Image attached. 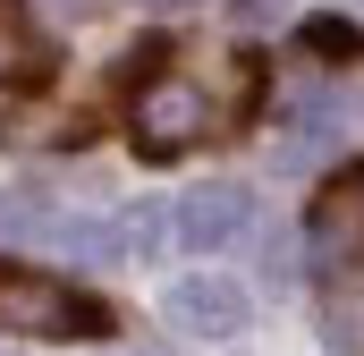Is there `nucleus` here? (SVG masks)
<instances>
[{
  "mask_svg": "<svg viewBox=\"0 0 364 356\" xmlns=\"http://www.w3.org/2000/svg\"><path fill=\"white\" fill-rule=\"evenodd\" d=\"M0 331H26V340H102L110 314L85 288H68V280H51L34 263H0Z\"/></svg>",
  "mask_w": 364,
  "mask_h": 356,
  "instance_id": "obj_1",
  "label": "nucleus"
},
{
  "mask_svg": "<svg viewBox=\"0 0 364 356\" xmlns=\"http://www.w3.org/2000/svg\"><path fill=\"white\" fill-rule=\"evenodd\" d=\"M203 127H212V102H203V85H186V77H144V85H136V145H144L153 162L186 153Z\"/></svg>",
  "mask_w": 364,
  "mask_h": 356,
  "instance_id": "obj_2",
  "label": "nucleus"
},
{
  "mask_svg": "<svg viewBox=\"0 0 364 356\" xmlns=\"http://www.w3.org/2000/svg\"><path fill=\"white\" fill-rule=\"evenodd\" d=\"M170 323L195 331V340H229V331H246V288L220 280V271H195V280L170 288Z\"/></svg>",
  "mask_w": 364,
  "mask_h": 356,
  "instance_id": "obj_3",
  "label": "nucleus"
},
{
  "mask_svg": "<svg viewBox=\"0 0 364 356\" xmlns=\"http://www.w3.org/2000/svg\"><path fill=\"white\" fill-rule=\"evenodd\" d=\"M246 212H255L246 187H195V195L178 204V238L186 246H229V238L246 229Z\"/></svg>",
  "mask_w": 364,
  "mask_h": 356,
  "instance_id": "obj_4",
  "label": "nucleus"
},
{
  "mask_svg": "<svg viewBox=\"0 0 364 356\" xmlns=\"http://www.w3.org/2000/svg\"><path fill=\"white\" fill-rule=\"evenodd\" d=\"M43 68H51V43L26 26L17 0H0V85H34Z\"/></svg>",
  "mask_w": 364,
  "mask_h": 356,
  "instance_id": "obj_5",
  "label": "nucleus"
},
{
  "mask_svg": "<svg viewBox=\"0 0 364 356\" xmlns=\"http://www.w3.org/2000/svg\"><path fill=\"white\" fill-rule=\"evenodd\" d=\"M43 238H51L68 263H119V255H127V229H119V221H43Z\"/></svg>",
  "mask_w": 364,
  "mask_h": 356,
  "instance_id": "obj_6",
  "label": "nucleus"
},
{
  "mask_svg": "<svg viewBox=\"0 0 364 356\" xmlns=\"http://www.w3.org/2000/svg\"><path fill=\"white\" fill-rule=\"evenodd\" d=\"M305 51H314V60H339V68H348V60H364V34L348 26V17H305Z\"/></svg>",
  "mask_w": 364,
  "mask_h": 356,
  "instance_id": "obj_7",
  "label": "nucleus"
},
{
  "mask_svg": "<svg viewBox=\"0 0 364 356\" xmlns=\"http://www.w3.org/2000/svg\"><path fill=\"white\" fill-rule=\"evenodd\" d=\"M43 221H51V212H43L34 195H0V238H43Z\"/></svg>",
  "mask_w": 364,
  "mask_h": 356,
  "instance_id": "obj_8",
  "label": "nucleus"
},
{
  "mask_svg": "<svg viewBox=\"0 0 364 356\" xmlns=\"http://www.w3.org/2000/svg\"><path fill=\"white\" fill-rule=\"evenodd\" d=\"M237 17H246V26H263V17H279V0H237Z\"/></svg>",
  "mask_w": 364,
  "mask_h": 356,
  "instance_id": "obj_9",
  "label": "nucleus"
},
{
  "mask_svg": "<svg viewBox=\"0 0 364 356\" xmlns=\"http://www.w3.org/2000/svg\"><path fill=\"white\" fill-rule=\"evenodd\" d=\"M161 9H178V0H161Z\"/></svg>",
  "mask_w": 364,
  "mask_h": 356,
  "instance_id": "obj_10",
  "label": "nucleus"
}]
</instances>
